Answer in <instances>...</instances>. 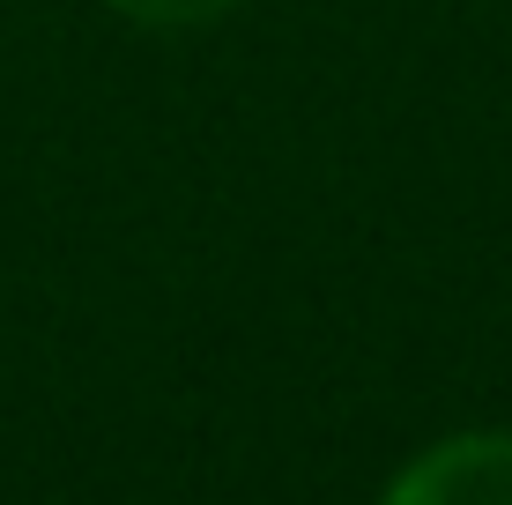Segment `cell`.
<instances>
[{"mask_svg":"<svg viewBox=\"0 0 512 505\" xmlns=\"http://www.w3.org/2000/svg\"><path fill=\"white\" fill-rule=\"evenodd\" d=\"M379 505H512V431H453L423 446Z\"/></svg>","mask_w":512,"mask_h":505,"instance_id":"6da1fadb","label":"cell"},{"mask_svg":"<svg viewBox=\"0 0 512 505\" xmlns=\"http://www.w3.org/2000/svg\"><path fill=\"white\" fill-rule=\"evenodd\" d=\"M104 8H119L141 30H201V23H223L238 0H104Z\"/></svg>","mask_w":512,"mask_h":505,"instance_id":"7a4b0ae2","label":"cell"}]
</instances>
